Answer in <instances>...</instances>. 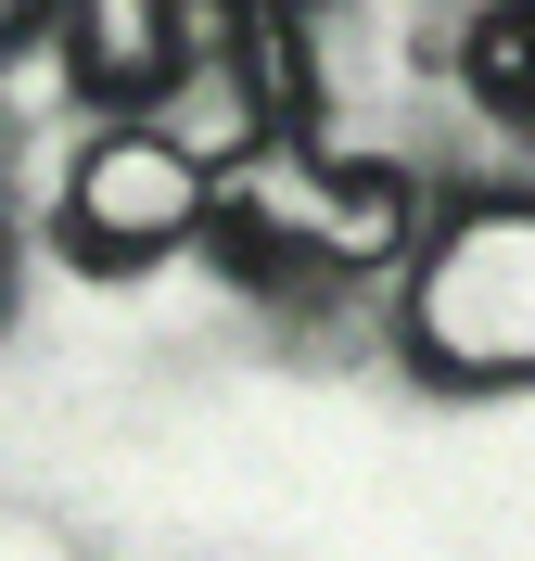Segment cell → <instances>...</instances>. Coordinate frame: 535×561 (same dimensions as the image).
<instances>
[{"label": "cell", "instance_id": "1", "mask_svg": "<svg viewBox=\"0 0 535 561\" xmlns=\"http://www.w3.org/2000/svg\"><path fill=\"white\" fill-rule=\"evenodd\" d=\"M205 243H217V268H243V280H357V268H383L408 243V192L383 167L268 140V153H243L217 179Z\"/></svg>", "mask_w": 535, "mask_h": 561}, {"label": "cell", "instance_id": "2", "mask_svg": "<svg viewBox=\"0 0 535 561\" xmlns=\"http://www.w3.org/2000/svg\"><path fill=\"white\" fill-rule=\"evenodd\" d=\"M141 115L178 153H205L217 179L243 167V153H268V140H293V115H306L293 13L281 0H178L166 13V77H153Z\"/></svg>", "mask_w": 535, "mask_h": 561}, {"label": "cell", "instance_id": "3", "mask_svg": "<svg viewBox=\"0 0 535 561\" xmlns=\"http://www.w3.org/2000/svg\"><path fill=\"white\" fill-rule=\"evenodd\" d=\"M408 332L446 383H535V205H472L433 243Z\"/></svg>", "mask_w": 535, "mask_h": 561}, {"label": "cell", "instance_id": "4", "mask_svg": "<svg viewBox=\"0 0 535 561\" xmlns=\"http://www.w3.org/2000/svg\"><path fill=\"white\" fill-rule=\"evenodd\" d=\"M205 205H217V167L178 153V140L141 115V128H115V140L77 153V179H65V255L77 268H153L166 243L205 230Z\"/></svg>", "mask_w": 535, "mask_h": 561}, {"label": "cell", "instance_id": "5", "mask_svg": "<svg viewBox=\"0 0 535 561\" xmlns=\"http://www.w3.org/2000/svg\"><path fill=\"white\" fill-rule=\"evenodd\" d=\"M166 13L178 0H38V26L77 51V77L128 90V103H153V77H166Z\"/></svg>", "mask_w": 535, "mask_h": 561}, {"label": "cell", "instance_id": "6", "mask_svg": "<svg viewBox=\"0 0 535 561\" xmlns=\"http://www.w3.org/2000/svg\"><path fill=\"white\" fill-rule=\"evenodd\" d=\"M460 77H472V103L498 115V128L535 140V0H485V13H472Z\"/></svg>", "mask_w": 535, "mask_h": 561}, {"label": "cell", "instance_id": "7", "mask_svg": "<svg viewBox=\"0 0 535 561\" xmlns=\"http://www.w3.org/2000/svg\"><path fill=\"white\" fill-rule=\"evenodd\" d=\"M26 13H38V0H0V51H13V38H26Z\"/></svg>", "mask_w": 535, "mask_h": 561}]
</instances>
